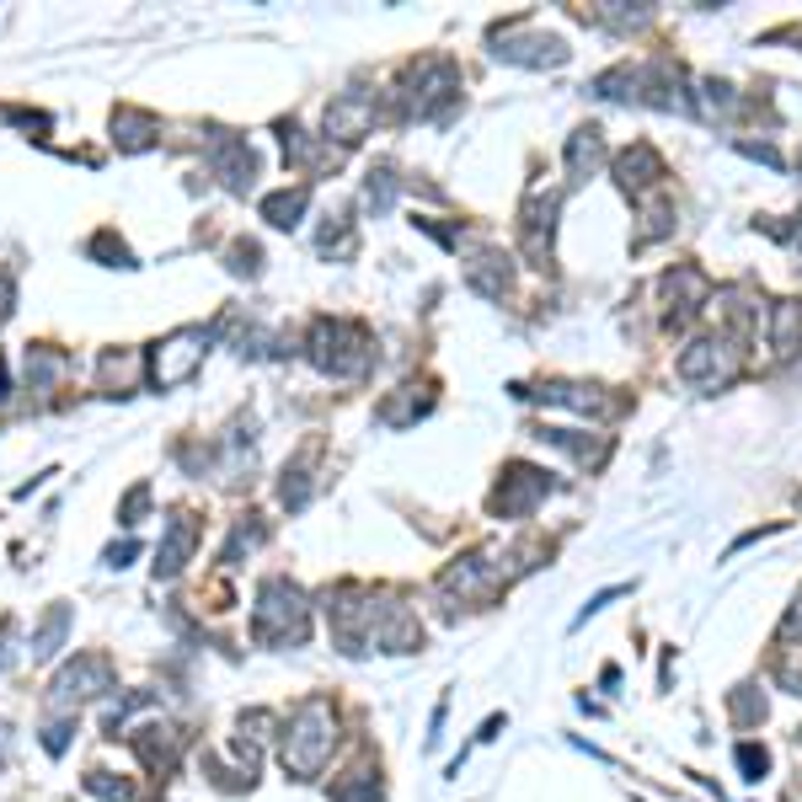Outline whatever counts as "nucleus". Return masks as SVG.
<instances>
[{
	"label": "nucleus",
	"instance_id": "nucleus-1",
	"mask_svg": "<svg viewBox=\"0 0 802 802\" xmlns=\"http://www.w3.org/2000/svg\"><path fill=\"white\" fill-rule=\"evenodd\" d=\"M332 749H338V712H332L327 696H306L284 723V749H279L284 770L295 781H311L332 760Z\"/></svg>",
	"mask_w": 802,
	"mask_h": 802
},
{
	"label": "nucleus",
	"instance_id": "nucleus-2",
	"mask_svg": "<svg viewBox=\"0 0 802 802\" xmlns=\"http://www.w3.org/2000/svg\"><path fill=\"white\" fill-rule=\"evenodd\" d=\"M252 637L263 648H300L311 637V605L289 578H268L252 605Z\"/></svg>",
	"mask_w": 802,
	"mask_h": 802
},
{
	"label": "nucleus",
	"instance_id": "nucleus-3",
	"mask_svg": "<svg viewBox=\"0 0 802 802\" xmlns=\"http://www.w3.org/2000/svg\"><path fill=\"white\" fill-rule=\"evenodd\" d=\"M311 359L327 370V375H364L370 364H375V349L364 343V332L349 327V321H316L311 327Z\"/></svg>",
	"mask_w": 802,
	"mask_h": 802
},
{
	"label": "nucleus",
	"instance_id": "nucleus-4",
	"mask_svg": "<svg viewBox=\"0 0 802 802\" xmlns=\"http://www.w3.org/2000/svg\"><path fill=\"white\" fill-rule=\"evenodd\" d=\"M204 353H210V332H204V327H182V332H172L167 343H156V353H150V385H156V391H172V385L193 381L199 364H204Z\"/></svg>",
	"mask_w": 802,
	"mask_h": 802
},
{
	"label": "nucleus",
	"instance_id": "nucleus-5",
	"mask_svg": "<svg viewBox=\"0 0 802 802\" xmlns=\"http://www.w3.org/2000/svg\"><path fill=\"white\" fill-rule=\"evenodd\" d=\"M738 370H744V349L733 338H701V343H691L680 353V375L691 385H706V391L728 385Z\"/></svg>",
	"mask_w": 802,
	"mask_h": 802
},
{
	"label": "nucleus",
	"instance_id": "nucleus-6",
	"mask_svg": "<svg viewBox=\"0 0 802 802\" xmlns=\"http://www.w3.org/2000/svg\"><path fill=\"white\" fill-rule=\"evenodd\" d=\"M113 691V663L103 653H86V659H75L60 669V680H54V691H49V712H75L81 701L92 696H107Z\"/></svg>",
	"mask_w": 802,
	"mask_h": 802
},
{
	"label": "nucleus",
	"instance_id": "nucleus-7",
	"mask_svg": "<svg viewBox=\"0 0 802 802\" xmlns=\"http://www.w3.org/2000/svg\"><path fill=\"white\" fill-rule=\"evenodd\" d=\"M413 86H418V92H407V113H418V118H439V113L460 97V75H455V65H445V60H423L418 75H413Z\"/></svg>",
	"mask_w": 802,
	"mask_h": 802
},
{
	"label": "nucleus",
	"instance_id": "nucleus-8",
	"mask_svg": "<svg viewBox=\"0 0 802 802\" xmlns=\"http://www.w3.org/2000/svg\"><path fill=\"white\" fill-rule=\"evenodd\" d=\"M210 167H214V177L231 188V193H246L252 188V177H257V156H252V145L246 140H236V135H214L210 140Z\"/></svg>",
	"mask_w": 802,
	"mask_h": 802
},
{
	"label": "nucleus",
	"instance_id": "nucleus-9",
	"mask_svg": "<svg viewBox=\"0 0 802 802\" xmlns=\"http://www.w3.org/2000/svg\"><path fill=\"white\" fill-rule=\"evenodd\" d=\"M498 584H503V567L492 557H460L445 573V594H460L466 605H482V599H492L498 594Z\"/></svg>",
	"mask_w": 802,
	"mask_h": 802
},
{
	"label": "nucleus",
	"instance_id": "nucleus-10",
	"mask_svg": "<svg viewBox=\"0 0 802 802\" xmlns=\"http://www.w3.org/2000/svg\"><path fill=\"white\" fill-rule=\"evenodd\" d=\"M498 60L509 65H530V71H552L567 60V43L552 33H530V38H498Z\"/></svg>",
	"mask_w": 802,
	"mask_h": 802
},
{
	"label": "nucleus",
	"instance_id": "nucleus-11",
	"mask_svg": "<svg viewBox=\"0 0 802 802\" xmlns=\"http://www.w3.org/2000/svg\"><path fill=\"white\" fill-rule=\"evenodd\" d=\"M370 124H375V103L359 97V92H349V97H338L327 107V140L353 145L359 135H370Z\"/></svg>",
	"mask_w": 802,
	"mask_h": 802
},
{
	"label": "nucleus",
	"instance_id": "nucleus-12",
	"mask_svg": "<svg viewBox=\"0 0 802 802\" xmlns=\"http://www.w3.org/2000/svg\"><path fill=\"white\" fill-rule=\"evenodd\" d=\"M193 546H199V520L193 514H172L167 524V546L156 552V578H177L188 557H193Z\"/></svg>",
	"mask_w": 802,
	"mask_h": 802
},
{
	"label": "nucleus",
	"instance_id": "nucleus-13",
	"mask_svg": "<svg viewBox=\"0 0 802 802\" xmlns=\"http://www.w3.org/2000/svg\"><path fill=\"white\" fill-rule=\"evenodd\" d=\"M546 492V477L541 471H530V466H514L509 477H503V488L492 492V509L498 514H530V503Z\"/></svg>",
	"mask_w": 802,
	"mask_h": 802
},
{
	"label": "nucleus",
	"instance_id": "nucleus-14",
	"mask_svg": "<svg viewBox=\"0 0 802 802\" xmlns=\"http://www.w3.org/2000/svg\"><path fill=\"white\" fill-rule=\"evenodd\" d=\"M129 744H135V755L150 770H167L177 760V749H182V733L172 723H145L140 733H129Z\"/></svg>",
	"mask_w": 802,
	"mask_h": 802
},
{
	"label": "nucleus",
	"instance_id": "nucleus-15",
	"mask_svg": "<svg viewBox=\"0 0 802 802\" xmlns=\"http://www.w3.org/2000/svg\"><path fill=\"white\" fill-rule=\"evenodd\" d=\"M65 637H71V605H49V610H43V621L33 627V642H28L33 663L54 659V653L65 648Z\"/></svg>",
	"mask_w": 802,
	"mask_h": 802
},
{
	"label": "nucleus",
	"instance_id": "nucleus-16",
	"mask_svg": "<svg viewBox=\"0 0 802 802\" xmlns=\"http://www.w3.org/2000/svg\"><path fill=\"white\" fill-rule=\"evenodd\" d=\"M616 172H621V188H627V193H642V188H653L663 177V161H659L653 145H631L627 156L616 161Z\"/></svg>",
	"mask_w": 802,
	"mask_h": 802
},
{
	"label": "nucleus",
	"instance_id": "nucleus-17",
	"mask_svg": "<svg viewBox=\"0 0 802 802\" xmlns=\"http://www.w3.org/2000/svg\"><path fill=\"white\" fill-rule=\"evenodd\" d=\"M311 460H316V445H311V450H300V460H289V466H284V482H279L284 509H306V503H311V492H316Z\"/></svg>",
	"mask_w": 802,
	"mask_h": 802
},
{
	"label": "nucleus",
	"instance_id": "nucleus-18",
	"mask_svg": "<svg viewBox=\"0 0 802 802\" xmlns=\"http://www.w3.org/2000/svg\"><path fill=\"white\" fill-rule=\"evenodd\" d=\"M113 140L124 150H150L156 145V118L150 113H135V107H118L113 113Z\"/></svg>",
	"mask_w": 802,
	"mask_h": 802
},
{
	"label": "nucleus",
	"instance_id": "nucleus-19",
	"mask_svg": "<svg viewBox=\"0 0 802 802\" xmlns=\"http://www.w3.org/2000/svg\"><path fill=\"white\" fill-rule=\"evenodd\" d=\"M311 204V188H284V193H268L263 199V220L268 225H279V231H295L300 225V214Z\"/></svg>",
	"mask_w": 802,
	"mask_h": 802
},
{
	"label": "nucleus",
	"instance_id": "nucleus-20",
	"mask_svg": "<svg viewBox=\"0 0 802 802\" xmlns=\"http://www.w3.org/2000/svg\"><path fill=\"white\" fill-rule=\"evenodd\" d=\"M599 161H605V135H599V129H578V135L567 140V172H573V182H584Z\"/></svg>",
	"mask_w": 802,
	"mask_h": 802
},
{
	"label": "nucleus",
	"instance_id": "nucleus-21",
	"mask_svg": "<svg viewBox=\"0 0 802 802\" xmlns=\"http://www.w3.org/2000/svg\"><path fill=\"white\" fill-rule=\"evenodd\" d=\"M535 396H541V402H552V407H573V413H605V396H599L594 385H562V381H552V385H541Z\"/></svg>",
	"mask_w": 802,
	"mask_h": 802
},
{
	"label": "nucleus",
	"instance_id": "nucleus-22",
	"mask_svg": "<svg viewBox=\"0 0 802 802\" xmlns=\"http://www.w3.org/2000/svg\"><path fill=\"white\" fill-rule=\"evenodd\" d=\"M381 798V770L359 766L349 770V781H332V802H375Z\"/></svg>",
	"mask_w": 802,
	"mask_h": 802
},
{
	"label": "nucleus",
	"instance_id": "nucleus-23",
	"mask_svg": "<svg viewBox=\"0 0 802 802\" xmlns=\"http://www.w3.org/2000/svg\"><path fill=\"white\" fill-rule=\"evenodd\" d=\"M466 279H471V289H482L488 300H503V289H509V268H503L498 257H477V263L466 268Z\"/></svg>",
	"mask_w": 802,
	"mask_h": 802
},
{
	"label": "nucleus",
	"instance_id": "nucleus-24",
	"mask_svg": "<svg viewBox=\"0 0 802 802\" xmlns=\"http://www.w3.org/2000/svg\"><path fill=\"white\" fill-rule=\"evenodd\" d=\"M86 792L103 802H135V781H124V776H113V770H92L86 776Z\"/></svg>",
	"mask_w": 802,
	"mask_h": 802
},
{
	"label": "nucleus",
	"instance_id": "nucleus-25",
	"mask_svg": "<svg viewBox=\"0 0 802 802\" xmlns=\"http://www.w3.org/2000/svg\"><path fill=\"white\" fill-rule=\"evenodd\" d=\"M263 535H268V530H263V520H252V514H246V520H236V530H231V541H225L220 562H236L242 552H252V546H257Z\"/></svg>",
	"mask_w": 802,
	"mask_h": 802
},
{
	"label": "nucleus",
	"instance_id": "nucleus-26",
	"mask_svg": "<svg viewBox=\"0 0 802 802\" xmlns=\"http://www.w3.org/2000/svg\"><path fill=\"white\" fill-rule=\"evenodd\" d=\"M798 327H802V306H776V353L798 349Z\"/></svg>",
	"mask_w": 802,
	"mask_h": 802
},
{
	"label": "nucleus",
	"instance_id": "nucleus-27",
	"mask_svg": "<svg viewBox=\"0 0 802 802\" xmlns=\"http://www.w3.org/2000/svg\"><path fill=\"white\" fill-rule=\"evenodd\" d=\"M60 370H65V359H60V353H49V349H33V353H28V381H33L38 391L54 381Z\"/></svg>",
	"mask_w": 802,
	"mask_h": 802
},
{
	"label": "nucleus",
	"instance_id": "nucleus-28",
	"mask_svg": "<svg viewBox=\"0 0 802 802\" xmlns=\"http://www.w3.org/2000/svg\"><path fill=\"white\" fill-rule=\"evenodd\" d=\"M391 199H396V177L391 172H370V188H364V204L375 214L391 210Z\"/></svg>",
	"mask_w": 802,
	"mask_h": 802
},
{
	"label": "nucleus",
	"instance_id": "nucleus-29",
	"mask_svg": "<svg viewBox=\"0 0 802 802\" xmlns=\"http://www.w3.org/2000/svg\"><path fill=\"white\" fill-rule=\"evenodd\" d=\"M71 733H75V712H60V717L43 728V749H49V755H65V749H71Z\"/></svg>",
	"mask_w": 802,
	"mask_h": 802
},
{
	"label": "nucleus",
	"instance_id": "nucleus-30",
	"mask_svg": "<svg viewBox=\"0 0 802 802\" xmlns=\"http://www.w3.org/2000/svg\"><path fill=\"white\" fill-rule=\"evenodd\" d=\"M738 770H744V781H766L770 755L760 749V744H738Z\"/></svg>",
	"mask_w": 802,
	"mask_h": 802
},
{
	"label": "nucleus",
	"instance_id": "nucleus-31",
	"mask_svg": "<svg viewBox=\"0 0 802 802\" xmlns=\"http://www.w3.org/2000/svg\"><path fill=\"white\" fill-rule=\"evenodd\" d=\"M92 257H113V268H135L129 246H124V242H113V236H97V242H92Z\"/></svg>",
	"mask_w": 802,
	"mask_h": 802
},
{
	"label": "nucleus",
	"instance_id": "nucleus-32",
	"mask_svg": "<svg viewBox=\"0 0 802 802\" xmlns=\"http://www.w3.org/2000/svg\"><path fill=\"white\" fill-rule=\"evenodd\" d=\"M733 717L738 723H760L766 717V696L755 701V696H744V691H733Z\"/></svg>",
	"mask_w": 802,
	"mask_h": 802
},
{
	"label": "nucleus",
	"instance_id": "nucleus-33",
	"mask_svg": "<svg viewBox=\"0 0 802 802\" xmlns=\"http://www.w3.org/2000/svg\"><path fill=\"white\" fill-rule=\"evenodd\" d=\"M231 257H236V263H231V274H246V279H252V274H257V257H263V252H257V246L246 242V246H236Z\"/></svg>",
	"mask_w": 802,
	"mask_h": 802
},
{
	"label": "nucleus",
	"instance_id": "nucleus-34",
	"mask_svg": "<svg viewBox=\"0 0 802 802\" xmlns=\"http://www.w3.org/2000/svg\"><path fill=\"white\" fill-rule=\"evenodd\" d=\"M145 503H150V488H135L129 498H124V524H140Z\"/></svg>",
	"mask_w": 802,
	"mask_h": 802
},
{
	"label": "nucleus",
	"instance_id": "nucleus-35",
	"mask_svg": "<svg viewBox=\"0 0 802 802\" xmlns=\"http://www.w3.org/2000/svg\"><path fill=\"white\" fill-rule=\"evenodd\" d=\"M781 637H787V642H802V594L792 599V610H787V621H781Z\"/></svg>",
	"mask_w": 802,
	"mask_h": 802
},
{
	"label": "nucleus",
	"instance_id": "nucleus-36",
	"mask_svg": "<svg viewBox=\"0 0 802 802\" xmlns=\"http://www.w3.org/2000/svg\"><path fill=\"white\" fill-rule=\"evenodd\" d=\"M135 557H140V541H124V546H113V552H107V567H129Z\"/></svg>",
	"mask_w": 802,
	"mask_h": 802
},
{
	"label": "nucleus",
	"instance_id": "nucleus-37",
	"mask_svg": "<svg viewBox=\"0 0 802 802\" xmlns=\"http://www.w3.org/2000/svg\"><path fill=\"white\" fill-rule=\"evenodd\" d=\"M11 659H17V653H11V627H6V621H0V674H6V669H11Z\"/></svg>",
	"mask_w": 802,
	"mask_h": 802
},
{
	"label": "nucleus",
	"instance_id": "nucleus-38",
	"mask_svg": "<svg viewBox=\"0 0 802 802\" xmlns=\"http://www.w3.org/2000/svg\"><path fill=\"white\" fill-rule=\"evenodd\" d=\"M6 396H11V391H6V364H0V402H6Z\"/></svg>",
	"mask_w": 802,
	"mask_h": 802
}]
</instances>
